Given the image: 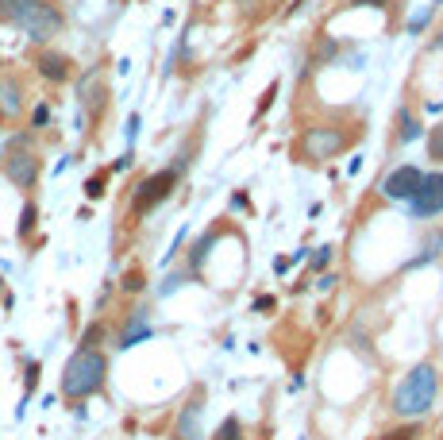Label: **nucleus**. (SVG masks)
Here are the masks:
<instances>
[{
    "label": "nucleus",
    "mask_w": 443,
    "mask_h": 440,
    "mask_svg": "<svg viewBox=\"0 0 443 440\" xmlns=\"http://www.w3.org/2000/svg\"><path fill=\"white\" fill-rule=\"evenodd\" d=\"M108 382V355L101 348H77L62 367V398L70 402H85V398L101 394Z\"/></svg>",
    "instance_id": "nucleus-1"
},
{
    "label": "nucleus",
    "mask_w": 443,
    "mask_h": 440,
    "mask_svg": "<svg viewBox=\"0 0 443 440\" xmlns=\"http://www.w3.org/2000/svg\"><path fill=\"white\" fill-rule=\"evenodd\" d=\"M436 390H439V379H436V367L432 363H420L405 374V379L393 386V398H389V410L397 417L413 421V417H424V413L436 405Z\"/></svg>",
    "instance_id": "nucleus-2"
},
{
    "label": "nucleus",
    "mask_w": 443,
    "mask_h": 440,
    "mask_svg": "<svg viewBox=\"0 0 443 440\" xmlns=\"http://www.w3.org/2000/svg\"><path fill=\"white\" fill-rule=\"evenodd\" d=\"M12 28H20L31 43L46 47L54 35H62L65 12L54 0H20V8H15V16H12Z\"/></svg>",
    "instance_id": "nucleus-3"
},
{
    "label": "nucleus",
    "mask_w": 443,
    "mask_h": 440,
    "mask_svg": "<svg viewBox=\"0 0 443 440\" xmlns=\"http://www.w3.org/2000/svg\"><path fill=\"white\" fill-rule=\"evenodd\" d=\"M0 170H4V178L15 190L31 193L39 185V174H43V159H39V151H31V147H4Z\"/></svg>",
    "instance_id": "nucleus-4"
},
{
    "label": "nucleus",
    "mask_w": 443,
    "mask_h": 440,
    "mask_svg": "<svg viewBox=\"0 0 443 440\" xmlns=\"http://www.w3.org/2000/svg\"><path fill=\"white\" fill-rule=\"evenodd\" d=\"M174 185H177V170H158V174L143 178L131 193V216H146L151 209H158L174 193Z\"/></svg>",
    "instance_id": "nucleus-5"
},
{
    "label": "nucleus",
    "mask_w": 443,
    "mask_h": 440,
    "mask_svg": "<svg viewBox=\"0 0 443 440\" xmlns=\"http://www.w3.org/2000/svg\"><path fill=\"white\" fill-rule=\"evenodd\" d=\"M351 135L343 132V128H332V124H316L305 132V140H301V151L308 154L313 162H324V159H335L339 151H347Z\"/></svg>",
    "instance_id": "nucleus-6"
},
{
    "label": "nucleus",
    "mask_w": 443,
    "mask_h": 440,
    "mask_svg": "<svg viewBox=\"0 0 443 440\" xmlns=\"http://www.w3.org/2000/svg\"><path fill=\"white\" fill-rule=\"evenodd\" d=\"M77 101H81V109H85L89 116H101V112H104V104H108V85H104V70L101 66H93V70L81 73Z\"/></svg>",
    "instance_id": "nucleus-7"
},
{
    "label": "nucleus",
    "mask_w": 443,
    "mask_h": 440,
    "mask_svg": "<svg viewBox=\"0 0 443 440\" xmlns=\"http://www.w3.org/2000/svg\"><path fill=\"white\" fill-rule=\"evenodd\" d=\"M436 213H443V174H424L420 190L413 193V216L428 220Z\"/></svg>",
    "instance_id": "nucleus-8"
},
{
    "label": "nucleus",
    "mask_w": 443,
    "mask_h": 440,
    "mask_svg": "<svg viewBox=\"0 0 443 440\" xmlns=\"http://www.w3.org/2000/svg\"><path fill=\"white\" fill-rule=\"evenodd\" d=\"M35 73L43 81H51V85H65V81L73 78V59L62 51H51V47H43V51L35 54Z\"/></svg>",
    "instance_id": "nucleus-9"
},
{
    "label": "nucleus",
    "mask_w": 443,
    "mask_h": 440,
    "mask_svg": "<svg viewBox=\"0 0 443 440\" xmlns=\"http://www.w3.org/2000/svg\"><path fill=\"white\" fill-rule=\"evenodd\" d=\"M420 166H397V170H389L385 174V182H382V193L385 197H393V201H413V193L420 190Z\"/></svg>",
    "instance_id": "nucleus-10"
},
{
    "label": "nucleus",
    "mask_w": 443,
    "mask_h": 440,
    "mask_svg": "<svg viewBox=\"0 0 443 440\" xmlns=\"http://www.w3.org/2000/svg\"><path fill=\"white\" fill-rule=\"evenodd\" d=\"M201 413H204V390H193V398L174 417V440H201Z\"/></svg>",
    "instance_id": "nucleus-11"
},
{
    "label": "nucleus",
    "mask_w": 443,
    "mask_h": 440,
    "mask_svg": "<svg viewBox=\"0 0 443 440\" xmlns=\"http://www.w3.org/2000/svg\"><path fill=\"white\" fill-rule=\"evenodd\" d=\"M27 109V89L15 73H0V112L4 116H20Z\"/></svg>",
    "instance_id": "nucleus-12"
},
{
    "label": "nucleus",
    "mask_w": 443,
    "mask_h": 440,
    "mask_svg": "<svg viewBox=\"0 0 443 440\" xmlns=\"http://www.w3.org/2000/svg\"><path fill=\"white\" fill-rule=\"evenodd\" d=\"M146 336H151V309L139 305V309H131V317H127L124 332H120L116 348H120V352H127V348H135L139 340H146Z\"/></svg>",
    "instance_id": "nucleus-13"
},
{
    "label": "nucleus",
    "mask_w": 443,
    "mask_h": 440,
    "mask_svg": "<svg viewBox=\"0 0 443 440\" xmlns=\"http://www.w3.org/2000/svg\"><path fill=\"white\" fill-rule=\"evenodd\" d=\"M35 228H39V205L35 201H23V209H20V224H15V236H20V240H31V236H35Z\"/></svg>",
    "instance_id": "nucleus-14"
},
{
    "label": "nucleus",
    "mask_w": 443,
    "mask_h": 440,
    "mask_svg": "<svg viewBox=\"0 0 443 440\" xmlns=\"http://www.w3.org/2000/svg\"><path fill=\"white\" fill-rule=\"evenodd\" d=\"M397 124H401V132H397V140H401V143L420 140V120H416L408 109H401V112H397Z\"/></svg>",
    "instance_id": "nucleus-15"
},
{
    "label": "nucleus",
    "mask_w": 443,
    "mask_h": 440,
    "mask_svg": "<svg viewBox=\"0 0 443 440\" xmlns=\"http://www.w3.org/2000/svg\"><path fill=\"white\" fill-rule=\"evenodd\" d=\"M216 240H220V236H216V232L201 236V240H196V243H193V255H189V267H201V259H204V255H208V248H212V243H216Z\"/></svg>",
    "instance_id": "nucleus-16"
},
{
    "label": "nucleus",
    "mask_w": 443,
    "mask_h": 440,
    "mask_svg": "<svg viewBox=\"0 0 443 440\" xmlns=\"http://www.w3.org/2000/svg\"><path fill=\"white\" fill-rule=\"evenodd\" d=\"M216 440H243V425H239V417H227L224 425L216 429Z\"/></svg>",
    "instance_id": "nucleus-17"
},
{
    "label": "nucleus",
    "mask_w": 443,
    "mask_h": 440,
    "mask_svg": "<svg viewBox=\"0 0 443 440\" xmlns=\"http://www.w3.org/2000/svg\"><path fill=\"white\" fill-rule=\"evenodd\" d=\"M101 340H104V324H101V321H93L85 332H81V344H77V348H96Z\"/></svg>",
    "instance_id": "nucleus-18"
},
{
    "label": "nucleus",
    "mask_w": 443,
    "mask_h": 440,
    "mask_svg": "<svg viewBox=\"0 0 443 440\" xmlns=\"http://www.w3.org/2000/svg\"><path fill=\"white\" fill-rule=\"evenodd\" d=\"M46 124H51V104L39 101L35 109H31V132H39V128H46Z\"/></svg>",
    "instance_id": "nucleus-19"
},
{
    "label": "nucleus",
    "mask_w": 443,
    "mask_h": 440,
    "mask_svg": "<svg viewBox=\"0 0 443 440\" xmlns=\"http://www.w3.org/2000/svg\"><path fill=\"white\" fill-rule=\"evenodd\" d=\"M104 182H108V174H93V178L85 182V197H89V201H101V197H104Z\"/></svg>",
    "instance_id": "nucleus-20"
},
{
    "label": "nucleus",
    "mask_w": 443,
    "mask_h": 440,
    "mask_svg": "<svg viewBox=\"0 0 443 440\" xmlns=\"http://www.w3.org/2000/svg\"><path fill=\"white\" fill-rule=\"evenodd\" d=\"M428 159L443 162V128H436V132L428 135Z\"/></svg>",
    "instance_id": "nucleus-21"
},
{
    "label": "nucleus",
    "mask_w": 443,
    "mask_h": 440,
    "mask_svg": "<svg viewBox=\"0 0 443 440\" xmlns=\"http://www.w3.org/2000/svg\"><path fill=\"white\" fill-rule=\"evenodd\" d=\"M327 263H332V248H316V255H313V271H324Z\"/></svg>",
    "instance_id": "nucleus-22"
},
{
    "label": "nucleus",
    "mask_w": 443,
    "mask_h": 440,
    "mask_svg": "<svg viewBox=\"0 0 443 440\" xmlns=\"http://www.w3.org/2000/svg\"><path fill=\"white\" fill-rule=\"evenodd\" d=\"M15 8H20V0H0V23H12Z\"/></svg>",
    "instance_id": "nucleus-23"
},
{
    "label": "nucleus",
    "mask_w": 443,
    "mask_h": 440,
    "mask_svg": "<svg viewBox=\"0 0 443 440\" xmlns=\"http://www.w3.org/2000/svg\"><path fill=\"white\" fill-rule=\"evenodd\" d=\"M413 436H416V429L405 425V429H393V433H385L382 440H413Z\"/></svg>",
    "instance_id": "nucleus-24"
},
{
    "label": "nucleus",
    "mask_w": 443,
    "mask_h": 440,
    "mask_svg": "<svg viewBox=\"0 0 443 440\" xmlns=\"http://www.w3.org/2000/svg\"><path fill=\"white\" fill-rule=\"evenodd\" d=\"M124 290H131V293H135V290H143V274H139V271H131L127 279H124Z\"/></svg>",
    "instance_id": "nucleus-25"
},
{
    "label": "nucleus",
    "mask_w": 443,
    "mask_h": 440,
    "mask_svg": "<svg viewBox=\"0 0 443 440\" xmlns=\"http://www.w3.org/2000/svg\"><path fill=\"white\" fill-rule=\"evenodd\" d=\"M135 132H139V116H131V120H127V143L135 140Z\"/></svg>",
    "instance_id": "nucleus-26"
},
{
    "label": "nucleus",
    "mask_w": 443,
    "mask_h": 440,
    "mask_svg": "<svg viewBox=\"0 0 443 440\" xmlns=\"http://www.w3.org/2000/svg\"><path fill=\"white\" fill-rule=\"evenodd\" d=\"M351 4H370V8H382L385 0H351Z\"/></svg>",
    "instance_id": "nucleus-27"
},
{
    "label": "nucleus",
    "mask_w": 443,
    "mask_h": 440,
    "mask_svg": "<svg viewBox=\"0 0 443 440\" xmlns=\"http://www.w3.org/2000/svg\"><path fill=\"white\" fill-rule=\"evenodd\" d=\"M0 73H4V59H0Z\"/></svg>",
    "instance_id": "nucleus-28"
},
{
    "label": "nucleus",
    "mask_w": 443,
    "mask_h": 440,
    "mask_svg": "<svg viewBox=\"0 0 443 440\" xmlns=\"http://www.w3.org/2000/svg\"><path fill=\"white\" fill-rule=\"evenodd\" d=\"M0 120H4V112H0Z\"/></svg>",
    "instance_id": "nucleus-29"
}]
</instances>
